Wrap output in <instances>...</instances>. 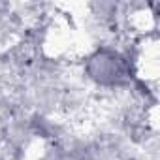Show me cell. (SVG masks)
I'll use <instances>...</instances> for the list:
<instances>
[{
    "instance_id": "cell-1",
    "label": "cell",
    "mask_w": 160,
    "mask_h": 160,
    "mask_svg": "<svg viewBox=\"0 0 160 160\" xmlns=\"http://www.w3.org/2000/svg\"><path fill=\"white\" fill-rule=\"evenodd\" d=\"M75 75L89 94L109 98L141 96L145 81L139 75V55L124 42L92 43L79 57Z\"/></svg>"
},
{
    "instance_id": "cell-2",
    "label": "cell",
    "mask_w": 160,
    "mask_h": 160,
    "mask_svg": "<svg viewBox=\"0 0 160 160\" xmlns=\"http://www.w3.org/2000/svg\"><path fill=\"white\" fill-rule=\"evenodd\" d=\"M0 160H13V158H8V156H0Z\"/></svg>"
}]
</instances>
